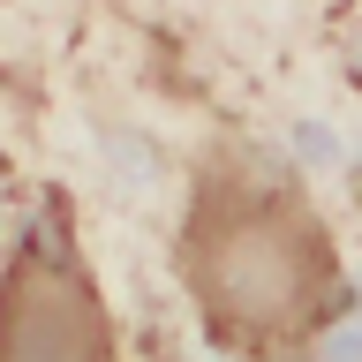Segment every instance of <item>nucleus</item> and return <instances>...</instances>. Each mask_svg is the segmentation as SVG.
I'll return each instance as SVG.
<instances>
[{"label": "nucleus", "mask_w": 362, "mask_h": 362, "mask_svg": "<svg viewBox=\"0 0 362 362\" xmlns=\"http://www.w3.org/2000/svg\"><path fill=\"white\" fill-rule=\"evenodd\" d=\"M181 279L197 294L204 325L257 355L310 339L347 302L339 249L302 204V189L242 158L197 181V204L181 219Z\"/></svg>", "instance_id": "f257e3e1"}, {"label": "nucleus", "mask_w": 362, "mask_h": 362, "mask_svg": "<svg viewBox=\"0 0 362 362\" xmlns=\"http://www.w3.org/2000/svg\"><path fill=\"white\" fill-rule=\"evenodd\" d=\"M0 362H113V325L61 226H38L0 272Z\"/></svg>", "instance_id": "f03ea898"}]
</instances>
